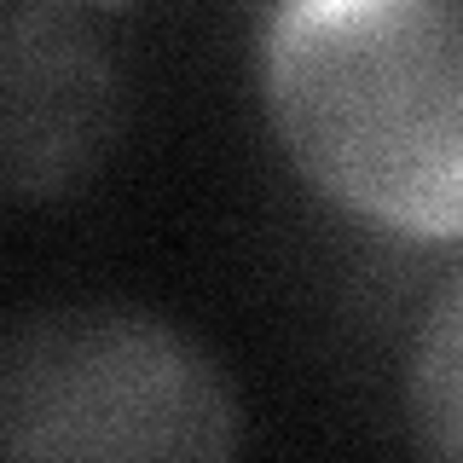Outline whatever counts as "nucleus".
<instances>
[{
  "label": "nucleus",
  "mask_w": 463,
  "mask_h": 463,
  "mask_svg": "<svg viewBox=\"0 0 463 463\" xmlns=\"http://www.w3.org/2000/svg\"><path fill=\"white\" fill-rule=\"evenodd\" d=\"M289 163L347 214L463 232V0H296L260 18Z\"/></svg>",
  "instance_id": "nucleus-1"
},
{
  "label": "nucleus",
  "mask_w": 463,
  "mask_h": 463,
  "mask_svg": "<svg viewBox=\"0 0 463 463\" xmlns=\"http://www.w3.org/2000/svg\"><path fill=\"white\" fill-rule=\"evenodd\" d=\"M226 365L134 301H64L0 330V463H238Z\"/></svg>",
  "instance_id": "nucleus-2"
},
{
  "label": "nucleus",
  "mask_w": 463,
  "mask_h": 463,
  "mask_svg": "<svg viewBox=\"0 0 463 463\" xmlns=\"http://www.w3.org/2000/svg\"><path fill=\"white\" fill-rule=\"evenodd\" d=\"M128 122V70L93 6H0V192L70 197L110 163Z\"/></svg>",
  "instance_id": "nucleus-3"
},
{
  "label": "nucleus",
  "mask_w": 463,
  "mask_h": 463,
  "mask_svg": "<svg viewBox=\"0 0 463 463\" xmlns=\"http://www.w3.org/2000/svg\"><path fill=\"white\" fill-rule=\"evenodd\" d=\"M405 423L423 463H463V260L417 318L405 354Z\"/></svg>",
  "instance_id": "nucleus-4"
}]
</instances>
